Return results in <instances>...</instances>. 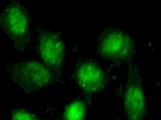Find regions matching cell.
Listing matches in <instances>:
<instances>
[{"label":"cell","mask_w":161,"mask_h":120,"mask_svg":"<svg viewBox=\"0 0 161 120\" xmlns=\"http://www.w3.org/2000/svg\"><path fill=\"white\" fill-rule=\"evenodd\" d=\"M6 73L12 81L27 93H34L53 82V74L41 61L26 60L9 64Z\"/></svg>","instance_id":"6da1fadb"},{"label":"cell","mask_w":161,"mask_h":120,"mask_svg":"<svg viewBox=\"0 0 161 120\" xmlns=\"http://www.w3.org/2000/svg\"><path fill=\"white\" fill-rule=\"evenodd\" d=\"M0 26L13 42L18 51L24 50L30 40V18L21 3L13 1L0 13Z\"/></svg>","instance_id":"7a4b0ae2"},{"label":"cell","mask_w":161,"mask_h":120,"mask_svg":"<svg viewBox=\"0 0 161 120\" xmlns=\"http://www.w3.org/2000/svg\"><path fill=\"white\" fill-rule=\"evenodd\" d=\"M97 49L105 60L120 64L131 58L134 53V44L130 36L124 31L109 28L100 34Z\"/></svg>","instance_id":"3957f363"},{"label":"cell","mask_w":161,"mask_h":120,"mask_svg":"<svg viewBox=\"0 0 161 120\" xmlns=\"http://www.w3.org/2000/svg\"><path fill=\"white\" fill-rule=\"evenodd\" d=\"M35 46L41 62L53 74L59 71L65 54L64 43L60 34L57 32L40 31Z\"/></svg>","instance_id":"277c9868"},{"label":"cell","mask_w":161,"mask_h":120,"mask_svg":"<svg viewBox=\"0 0 161 120\" xmlns=\"http://www.w3.org/2000/svg\"><path fill=\"white\" fill-rule=\"evenodd\" d=\"M124 106L128 120H144L146 104L142 78L137 69H130L127 79Z\"/></svg>","instance_id":"5b68a950"},{"label":"cell","mask_w":161,"mask_h":120,"mask_svg":"<svg viewBox=\"0 0 161 120\" xmlns=\"http://www.w3.org/2000/svg\"><path fill=\"white\" fill-rule=\"evenodd\" d=\"M76 83L85 94L92 95L101 91L106 83L104 71L96 62H82L75 70L74 75Z\"/></svg>","instance_id":"8992f818"},{"label":"cell","mask_w":161,"mask_h":120,"mask_svg":"<svg viewBox=\"0 0 161 120\" xmlns=\"http://www.w3.org/2000/svg\"><path fill=\"white\" fill-rule=\"evenodd\" d=\"M85 103L81 100H75L68 104L62 114L63 120H84L86 115Z\"/></svg>","instance_id":"52a82bcc"},{"label":"cell","mask_w":161,"mask_h":120,"mask_svg":"<svg viewBox=\"0 0 161 120\" xmlns=\"http://www.w3.org/2000/svg\"><path fill=\"white\" fill-rule=\"evenodd\" d=\"M11 120H42L32 112L23 108L14 109L11 114Z\"/></svg>","instance_id":"ba28073f"}]
</instances>
